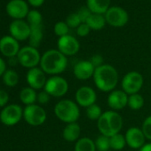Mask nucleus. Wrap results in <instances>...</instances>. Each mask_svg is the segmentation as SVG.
<instances>
[{"instance_id": "2", "label": "nucleus", "mask_w": 151, "mask_h": 151, "mask_svg": "<svg viewBox=\"0 0 151 151\" xmlns=\"http://www.w3.org/2000/svg\"><path fill=\"white\" fill-rule=\"evenodd\" d=\"M67 66L68 59L59 50H48L41 56L40 68L45 74L59 76L65 71Z\"/></svg>"}, {"instance_id": "4", "label": "nucleus", "mask_w": 151, "mask_h": 151, "mask_svg": "<svg viewBox=\"0 0 151 151\" xmlns=\"http://www.w3.org/2000/svg\"><path fill=\"white\" fill-rule=\"evenodd\" d=\"M54 114L56 117L63 123H77L80 117L79 106L76 101L71 100H61L56 103Z\"/></svg>"}, {"instance_id": "42", "label": "nucleus", "mask_w": 151, "mask_h": 151, "mask_svg": "<svg viewBox=\"0 0 151 151\" xmlns=\"http://www.w3.org/2000/svg\"><path fill=\"white\" fill-rule=\"evenodd\" d=\"M139 151H151V142L146 143L141 148L139 149Z\"/></svg>"}, {"instance_id": "27", "label": "nucleus", "mask_w": 151, "mask_h": 151, "mask_svg": "<svg viewBox=\"0 0 151 151\" xmlns=\"http://www.w3.org/2000/svg\"><path fill=\"white\" fill-rule=\"evenodd\" d=\"M127 106L132 110H139L144 106V98L141 94L134 93L128 95V104Z\"/></svg>"}, {"instance_id": "32", "label": "nucleus", "mask_w": 151, "mask_h": 151, "mask_svg": "<svg viewBox=\"0 0 151 151\" xmlns=\"http://www.w3.org/2000/svg\"><path fill=\"white\" fill-rule=\"evenodd\" d=\"M54 33L56 36L61 37L64 36L68 35V31H69V27L68 26V24L64 22H59L54 25Z\"/></svg>"}, {"instance_id": "37", "label": "nucleus", "mask_w": 151, "mask_h": 151, "mask_svg": "<svg viewBox=\"0 0 151 151\" xmlns=\"http://www.w3.org/2000/svg\"><path fill=\"white\" fill-rule=\"evenodd\" d=\"M50 94L47 93L45 90L40 92L39 93H37V101L40 103V104H46L49 102L50 101Z\"/></svg>"}, {"instance_id": "28", "label": "nucleus", "mask_w": 151, "mask_h": 151, "mask_svg": "<svg viewBox=\"0 0 151 151\" xmlns=\"http://www.w3.org/2000/svg\"><path fill=\"white\" fill-rule=\"evenodd\" d=\"M109 142H110V148L116 151L122 150L126 146L125 137L120 132L109 137Z\"/></svg>"}, {"instance_id": "33", "label": "nucleus", "mask_w": 151, "mask_h": 151, "mask_svg": "<svg viewBox=\"0 0 151 151\" xmlns=\"http://www.w3.org/2000/svg\"><path fill=\"white\" fill-rule=\"evenodd\" d=\"M66 23L68 24V26L69 28H78L82 22H81V20H80L79 16L78 15V14L75 13V14H70L67 17Z\"/></svg>"}, {"instance_id": "20", "label": "nucleus", "mask_w": 151, "mask_h": 151, "mask_svg": "<svg viewBox=\"0 0 151 151\" xmlns=\"http://www.w3.org/2000/svg\"><path fill=\"white\" fill-rule=\"evenodd\" d=\"M81 127L78 123L67 124L62 131L63 139L68 142H77L80 139Z\"/></svg>"}, {"instance_id": "30", "label": "nucleus", "mask_w": 151, "mask_h": 151, "mask_svg": "<svg viewBox=\"0 0 151 151\" xmlns=\"http://www.w3.org/2000/svg\"><path fill=\"white\" fill-rule=\"evenodd\" d=\"M42 21H43L42 14L38 11L31 10L29 12V14L27 15V22L30 27L42 25Z\"/></svg>"}, {"instance_id": "35", "label": "nucleus", "mask_w": 151, "mask_h": 151, "mask_svg": "<svg viewBox=\"0 0 151 151\" xmlns=\"http://www.w3.org/2000/svg\"><path fill=\"white\" fill-rule=\"evenodd\" d=\"M78 15L79 16L80 20H81V22L82 23H86V21L88 20V18L90 17V15L93 14L88 7H81L78 11Z\"/></svg>"}, {"instance_id": "7", "label": "nucleus", "mask_w": 151, "mask_h": 151, "mask_svg": "<svg viewBox=\"0 0 151 151\" xmlns=\"http://www.w3.org/2000/svg\"><path fill=\"white\" fill-rule=\"evenodd\" d=\"M45 91L50 96L60 98L64 96L68 91V84L65 78L60 76H52L48 78L45 86Z\"/></svg>"}, {"instance_id": "18", "label": "nucleus", "mask_w": 151, "mask_h": 151, "mask_svg": "<svg viewBox=\"0 0 151 151\" xmlns=\"http://www.w3.org/2000/svg\"><path fill=\"white\" fill-rule=\"evenodd\" d=\"M107 102L111 110H121L128 104V94L123 90H114L109 93Z\"/></svg>"}, {"instance_id": "29", "label": "nucleus", "mask_w": 151, "mask_h": 151, "mask_svg": "<svg viewBox=\"0 0 151 151\" xmlns=\"http://www.w3.org/2000/svg\"><path fill=\"white\" fill-rule=\"evenodd\" d=\"M102 113L101 107L96 103L86 108V116L92 121H98Z\"/></svg>"}, {"instance_id": "34", "label": "nucleus", "mask_w": 151, "mask_h": 151, "mask_svg": "<svg viewBox=\"0 0 151 151\" xmlns=\"http://www.w3.org/2000/svg\"><path fill=\"white\" fill-rule=\"evenodd\" d=\"M141 130L146 139L151 140V116H148L142 123Z\"/></svg>"}, {"instance_id": "40", "label": "nucleus", "mask_w": 151, "mask_h": 151, "mask_svg": "<svg viewBox=\"0 0 151 151\" xmlns=\"http://www.w3.org/2000/svg\"><path fill=\"white\" fill-rule=\"evenodd\" d=\"M29 5H31L32 6L34 7H39L41 6L44 2H45V0H28Z\"/></svg>"}, {"instance_id": "5", "label": "nucleus", "mask_w": 151, "mask_h": 151, "mask_svg": "<svg viewBox=\"0 0 151 151\" xmlns=\"http://www.w3.org/2000/svg\"><path fill=\"white\" fill-rule=\"evenodd\" d=\"M144 84L143 76L138 71H130L122 79V90L128 95L138 93Z\"/></svg>"}, {"instance_id": "36", "label": "nucleus", "mask_w": 151, "mask_h": 151, "mask_svg": "<svg viewBox=\"0 0 151 151\" xmlns=\"http://www.w3.org/2000/svg\"><path fill=\"white\" fill-rule=\"evenodd\" d=\"M91 31L90 27L86 23H81L78 28H77V33L79 37H86Z\"/></svg>"}, {"instance_id": "3", "label": "nucleus", "mask_w": 151, "mask_h": 151, "mask_svg": "<svg viewBox=\"0 0 151 151\" xmlns=\"http://www.w3.org/2000/svg\"><path fill=\"white\" fill-rule=\"evenodd\" d=\"M123 117L117 111L108 110L102 113L97 121V127L101 134L111 137L119 133L123 128Z\"/></svg>"}, {"instance_id": "19", "label": "nucleus", "mask_w": 151, "mask_h": 151, "mask_svg": "<svg viewBox=\"0 0 151 151\" xmlns=\"http://www.w3.org/2000/svg\"><path fill=\"white\" fill-rule=\"evenodd\" d=\"M20 49L19 42L12 36H5L0 39V52L6 57L13 58L17 56Z\"/></svg>"}, {"instance_id": "41", "label": "nucleus", "mask_w": 151, "mask_h": 151, "mask_svg": "<svg viewBox=\"0 0 151 151\" xmlns=\"http://www.w3.org/2000/svg\"><path fill=\"white\" fill-rule=\"evenodd\" d=\"M6 71V62H5V60L2 58H0V77H1V76H3Z\"/></svg>"}, {"instance_id": "22", "label": "nucleus", "mask_w": 151, "mask_h": 151, "mask_svg": "<svg viewBox=\"0 0 151 151\" xmlns=\"http://www.w3.org/2000/svg\"><path fill=\"white\" fill-rule=\"evenodd\" d=\"M43 25L32 26L30 27V35L29 37V45L35 48H37L43 39Z\"/></svg>"}, {"instance_id": "9", "label": "nucleus", "mask_w": 151, "mask_h": 151, "mask_svg": "<svg viewBox=\"0 0 151 151\" xmlns=\"http://www.w3.org/2000/svg\"><path fill=\"white\" fill-rule=\"evenodd\" d=\"M23 116V110L21 106L17 104H11L6 106L0 113V121L4 124L12 126L18 124Z\"/></svg>"}, {"instance_id": "16", "label": "nucleus", "mask_w": 151, "mask_h": 151, "mask_svg": "<svg viewBox=\"0 0 151 151\" xmlns=\"http://www.w3.org/2000/svg\"><path fill=\"white\" fill-rule=\"evenodd\" d=\"M46 77L45 73L42 70L41 68H30L27 73V82L29 87L34 90H39L45 88L46 84Z\"/></svg>"}, {"instance_id": "6", "label": "nucleus", "mask_w": 151, "mask_h": 151, "mask_svg": "<svg viewBox=\"0 0 151 151\" xmlns=\"http://www.w3.org/2000/svg\"><path fill=\"white\" fill-rule=\"evenodd\" d=\"M17 59L19 63L22 67L30 69L36 68L38 64H40L41 56L37 48L29 45L20 49L17 54Z\"/></svg>"}, {"instance_id": "11", "label": "nucleus", "mask_w": 151, "mask_h": 151, "mask_svg": "<svg viewBox=\"0 0 151 151\" xmlns=\"http://www.w3.org/2000/svg\"><path fill=\"white\" fill-rule=\"evenodd\" d=\"M57 46L58 50L66 57L77 54L80 49V44L78 39L70 35L60 37L57 42Z\"/></svg>"}, {"instance_id": "39", "label": "nucleus", "mask_w": 151, "mask_h": 151, "mask_svg": "<svg viewBox=\"0 0 151 151\" xmlns=\"http://www.w3.org/2000/svg\"><path fill=\"white\" fill-rule=\"evenodd\" d=\"M9 101V95L8 93L4 91L0 90V107H5Z\"/></svg>"}, {"instance_id": "24", "label": "nucleus", "mask_w": 151, "mask_h": 151, "mask_svg": "<svg viewBox=\"0 0 151 151\" xmlns=\"http://www.w3.org/2000/svg\"><path fill=\"white\" fill-rule=\"evenodd\" d=\"M74 150L75 151H97L94 141L88 137L80 138L76 142Z\"/></svg>"}, {"instance_id": "13", "label": "nucleus", "mask_w": 151, "mask_h": 151, "mask_svg": "<svg viewBox=\"0 0 151 151\" xmlns=\"http://www.w3.org/2000/svg\"><path fill=\"white\" fill-rule=\"evenodd\" d=\"M124 137L126 140V145L132 149H139L146 144V137L141 128L135 126L130 127L126 131Z\"/></svg>"}, {"instance_id": "8", "label": "nucleus", "mask_w": 151, "mask_h": 151, "mask_svg": "<svg viewBox=\"0 0 151 151\" xmlns=\"http://www.w3.org/2000/svg\"><path fill=\"white\" fill-rule=\"evenodd\" d=\"M46 116L45 110L37 104L29 105L23 110V117L25 121L32 126L43 124L46 120Z\"/></svg>"}, {"instance_id": "21", "label": "nucleus", "mask_w": 151, "mask_h": 151, "mask_svg": "<svg viewBox=\"0 0 151 151\" xmlns=\"http://www.w3.org/2000/svg\"><path fill=\"white\" fill-rule=\"evenodd\" d=\"M111 0H87V7L93 14H105L109 9Z\"/></svg>"}, {"instance_id": "17", "label": "nucleus", "mask_w": 151, "mask_h": 151, "mask_svg": "<svg viewBox=\"0 0 151 151\" xmlns=\"http://www.w3.org/2000/svg\"><path fill=\"white\" fill-rule=\"evenodd\" d=\"M95 71V67L90 60H80L73 68V73L76 78L85 81L92 78Z\"/></svg>"}, {"instance_id": "15", "label": "nucleus", "mask_w": 151, "mask_h": 151, "mask_svg": "<svg viewBox=\"0 0 151 151\" xmlns=\"http://www.w3.org/2000/svg\"><path fill=\"white\" fill-rule=\"evenodd\" d=\"M9 31L17 41H24L29 37L30 26L23 20H14L9 26Z\"/></svg>"}, {"instance_id": "31", "label": "nucleus", "mask_w": 151, "mask_h": 151, "mask_svg": "<svg viewBox=\"0 0 151 151\" xmlns=\"http://www.w3.org/2000/svg\"><path fill=\"white\" fill-rule=\"evenodd\" d=\"M97 151H109L110 149L109 137L101 134L94 141Z\"/></svg>"}, {"instance_id": "23", "label": "nucleus", "mask_w": 151, "mask_h": 151, "mask_svg": "<svg viewBox=\"0 0 151 151\" xmlns=\"http://www.w3.org/2000/svg\"><path fill=\"white\" fill-rule=\"evenodd\" d=\"M106 19L103 14H92L88 20L86 21V24L90 27L91 29L93 30H100L105 27L106 24Z\"/></svg>"}, {"instance_id": "12", "label": "nucleus", "mask_w": 151, "mask_h": 151, "mask_svg": "<svg viewBox=\"0 0 151 151\" xmlns=\"http://www.w3.org/2000/svg\"><path fill=\"white\" fill-rule=\"evenodd\" d=\"M75 100L79 107L86 109L91 105L96 103L97 94L93 88L90 86H82L76 92Z\"/></svg>"}, {"instance_id": "10", "label": "nucleus", "mask_w": 151, "mask_h": 151, "mask_svg": "<svg viewBox=\"0 0 151 151\" xmlns=\"http://www.w3.org/2000/svg\"><path fill=\"white\" fill-rule=\"evenodd\" d=\"M106 22L112 27L120 28L124 26L129 20L127 12L119 6H112L105 14Z\"/></svg>"}, {"instance_id": "38", "label": "nucleus", "mask_w": 151, "mask_h": 151, "mask_svg": "<svg viewBox=\"0 0 151 151\" xmlns=\"http://www.w3.org/2000/svg\"><path fill=\"white\" fill-rule=\"evenodd\" d=\"M89 60H90L91 63L95 67V68L104 64V62H103V58H102V56L100 55V54H95V55L92 56V58H91Z\"/></svg>"}, {"instance_id": "14", "label": "nucleus", "mask_w": 151, "mask_h": 151, "mask_svg": "<svg viewBox=\"0 0 151 151\" xmlns=\"http://www.w3.org/2000/svg\"><path fill=\"white\" fill-rule=\"evenodd\" d=\"M6 12L9 16L15 20H22L27 17L29 6L24 0H11L6 5Z\"/></svg>"}, {"instance_id": "26", "label": "nucleus", "mask_w": 151, "mask_h": 151, "mask_svg": "<svg viewBox=\"0 0 151 151\" xmlns=\"http://www.w3.org/2000/svg\"><path fill=\"white\" fill-rule=\"evenodd\" d=\"M3 82L9 87H14L19 83V75L14 69H7L3 75Z\"/></svg>"}, {"instance_id": "25", "label": "nucleus", "mask_w": 151, "mask_h": 151, "mask_svg": "<svg viewBox=\"0 0 151 151\" xmlns=\"http://www.w3.org/2000/svg\"><path fill=\"white\" fill-rule=\"evenodd\" d=\"M37 94L36 93V90L31 87H25L20 93V99L22 102L27 106L35 104V102L37 101Z\"/></svg>"}, {"instance_id": "1", "label": "nucleus", "mask_w": 151, "mask_h": 151, "mask_svg": "<svg viewBox=\"0 0 151 151\" xmlns=\"http://www.w3.org/2000/svg\"><path fill=\"white\" fill-rule=\"evenodd\" d=\"M95 86L101 92L110 93L117 86L119 76L117 70L110 64H103L95 68L93 74Z\"/></svg>"}]
</instances>
